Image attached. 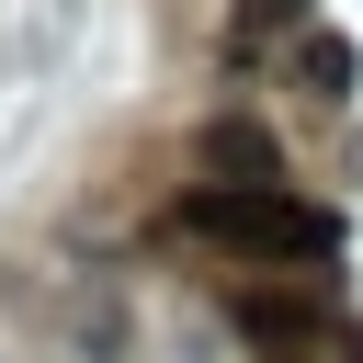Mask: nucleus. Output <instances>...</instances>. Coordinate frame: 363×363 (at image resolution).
Segmentation results:
<instances>
[{"label": "nucleus", "instance_id": "obj_3", "mask_svg": "<svg viewBox=\"0 0 363 363\" xmlns=\"http://www.w3.org/2000/svg\"><path fill=\"white\" fill-rule=\"evenodd\" d=\"M295 79L340 102V91H352V45H340V34H306V45H295Z\"/></svg>", "mask_w": 363, "mask_h": 363}, {"label": "nucleus", "instance_id": "obj_2", "mask_svg": "<svg viewBox=\"0 0 363 363\" xmlns=\"http://www.w3.org/2000/svg\"><path fill=\"white\" fill-rule=\"evenodd\" d=\"M204 170H227V193H284V147L261 136V125H204Z\"/></svg>", "mask_w": 363, "mask_h": 363}, {"label": "nucleus", "instance_id": "obj_4", "mask_svg": "<svg viewBox=\"0 0 363 363\" xmlns=\"http://www.w3.org/2000/svg\"><path fill=\"white\" fill-rule=\"evenodd\" d=\"M272 11H306V0H272Z\"/></svg>", "mask_w": 363, "mask_h": 363}, {"label": "nucleus", "instance_id": "obj_1", "mask_svg": "<svg viewBox=\"0 0 363 363\" xmlns=\"http://www.w3.org/2000/svg\"><path fill=\"white\" fill-rule=\"evenodd\" d=\"M182 227L193 238H216V250H295V261H329L340 250V227L318 216V204H295V193H182Z\"/></svg>", "mask_w": 363, "mask_h": 363}]
</instances>
